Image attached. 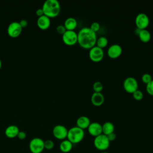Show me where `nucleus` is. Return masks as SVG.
<instances>
[{
    "mask_svg": "<svg viewBox=\"0 0 153 153\" xmlns=\"http://www.w3.org/2000/svg\"><path fill=\"white\" fill-rule=\"evenodd\" d=\"M78 44L84 49H90L96 45L97 41L96 33L88 27L81 28L77 33Z\"/></svg>",
    "mask_w": 153,
    "mask_h": 153,
    "instance_id": "1",
    "label": "nucleus"
},
{
    "mask_svg": "<svg viewBox=\"0 0 153 153\" xmlns=\"http://www.w3.org/2000/svg\"><path fill=\"white\" fill-rule=\"evenodd\" d=\"M42 9L44 15L49 18L55 17L60 12V4L57 0H46L42 6Z\"/></svg>",
    "mask_w": 153,
    "mask_h": 153,
    "instance_id": "2",
    "label": "nucleus"
},
{
    "mask_svg": "<svg viewBox=\"0 0 153 153\" xmlns=\"http://www.w3.org/2000/svg\"><path fill=\"white\" fill-rule=\"evenodd\" d=\"M84 135L85 133L84 130L77 126H74L68 130L67 139L72 144H76L82 140L84 137Z\"/></svg>",
    "mask_w": 153,
    "mask_h": 153,
    "instance_id": "3",
    "label": "nucleus"
},
{
    "mask_svg": "<svg viewBox=\"0 0 153 153\" xmlns=\"http://www.w3.org/2000/svg\"><path fill=\"white\" fill-rule=\"evenodd\" d=\"M93 143L96 149L102 151L106 150L110 145V142L108 140L106 135L103 133L94 137Z\"/></svg>",
    "mask_w": 153,
    "mask_h": 153,
    "instance_id": "4",
    "label": "nucleus"
},
{
    "mask_svg": "<svg viewBox=\"0 0 153 153\" xmlns=\"http://www.w3.org/2000/svg\"><path fill=\"white\" fill-rule=\"evenodd\" d=\"M29 148L32 153H41L44 149V140L39 137H34L30 140Z\"/></svg>",
    "mask_w": 153,
    "mask_h": 153,
    "instance_id": "5",
    "label": "nucleus"
},
{
    "mask_svg": "<svg viewBox=\"0 0 153 153\" xmlns=\"http://www.w3.org/2000/svg\"><path fill=\"white\" fill-rule=\"evenodd\" d=\"M123 87L126 92L133 93L138 89V82L134 77L128 76L123 81Z\"/></svg>",
    "mask_w": 153,
    "mask_h": 153,
    "instance_id": "6",
    "label": "nucleus"
},
{
    "mask_svg": "<svg viewBox=\"0 0 153 153\" xmlns=\"http://www.w3.org/2000/svg\"><path fill=\"white\" fill-rule=\"evenodd\" d=\"M63 42L67 45H74L78 41L77 33L74 30H68L62 35Z\"/></svg>",
    "mask_w": 153,
    "mask_h": 153,
    "instance_id": "7",
    "label": "nucleus"
},
{
    "mask_svg": "<svg viewBox=\"0 0 153 153\" xmlns=\"http://www.w3.org/2000/svg\"><path fill=\"white\" fill-rule=\"evenodd\" d=\"M88 56L93 62H99L103 59L104 51L102 48L95 45L89 50Z\"/></svg>",
    "mask_w": 153,
    "mask_h": 153,
    "instance_id": "8",
    "label": "nucleus"
},
{
    "mask_svg": "<svg viewBox=\"0 0 153 153\" xmlns=\"http://www.w3.org/2000/svg\"><path fill=\"white\" fill-rule=\"evenodd\" d=\"M149 24V19L147 14L140 13L137 14L135 18V25L136 27L140 29H146Z\"/></svg>",
    "mask_w": 153,
    "mask_h": 153,
    "instance_id": "9",
    "label": "nucleus"
},
{
    "mask_svg": "<svg viewBox=\"0 0 153 153\" xmlns=\"http://www.w3.org/2000/svg\"><path fill=\"white\" fill-rule=\"evenodd\" d=\"M68 130L67 128L62 124H57L53 128V134L56 139L59 140H65L67 138Z\"/></svg>",
    "mask_w": 153,
    "mask_h": 153,
    "instance_id": "10",
    "label": "nucleus"
},
{
    "mask_svg": "<svg viewBox=\"0 0 153 153\" xmlns=\"http://www.w3.org/2000/svg\"><path fill=\"white\" fill-rule=\"evenodd\" d=\"M22 31V27L18 22H13L10 23L7 27V33L11 37H17L20 35Z\"/></svg>",
    "mask_w": 153,
    "mask_h": 153,
    "instance_id": "11",
    "label": "nucleus"
},
{
    "mask_svg": "<svg viewBox=\"0 0 153 153\" xmlns=\"http://www.w3.org/2000/svg\"><path fill=\"white\" fill-rule=\"evenodd\" d=\"M123 52L122 47L120 45L114 44L110 45L107 50L108 56L111 59H117L121 56Z\"/></svg>",
    "mask_w": 153,
    "mask_h": 153,
    "instance_id": "12",
    "label": "nucleus"
},
{
    "mask_svg": "<svg viewBox=\"0 0 153 153\" xmlns=\"http://www.w3.org/2000/svg\"><path fill=\"white\" fill-rule=\"evenodd\" d=\"M89 134L94 137H96L102 133V124L97 122L91 123L87 128Z\"/></svg>",
    "mask_w": 153,
    "mask_h": 153,
    "instance_id": "13",
    "label": "nucleus"
},
{
    "mask_svg": "<svg viewBox=\"0 0 153 153\" xmlns=\"http://www.w3.org/2000/svg\"><path fill=\"white\" fill-rule=\"evenodd\" d=\"M36 23L38 26L42 30L47 29L51 24L50 19L45 15H42L40 17H38Z\"/></svg>",
    "mask_w": 153,
    "mask_h": 153,
    "instance_id": "14",
    "label": "nucleus"
},
{
    "mask_svg": "<svg viewBox=\"0 0 153 153\" xmlns=\"http://www.w3.org/2000/svg\"><path fill=\"white\" fill-rule=\"evenodd\" d=\"M104 101L105 97L101 92H94L91 94V102L93 105L99 106L103 103Z\"/></svg>",
    "mask_w": 153,
    "mask_h": 153,
    "instance_id": "15",
    "label": "nucleus"
},
{
    "mask_svg": "<svg viewBox=\"0 0 153 153\" xmlns=\"http://www.w3.org/2000/svg\"><path fill=\"white\" fill-rule=\"evenodd\" d=\"M91 123L90 118L85 115H82L79 117L76 121V124L77 127L79 128L84 130L85 128H87L89 126L90 124Z\"/></svg>",
    "mask_w": 153,
    "mask_h": 153,
    "instance_id": "16",
    "label": "nucleus"
},
{
    "mask_svg": "<svg viewBox=\"0 0 153 153\" xmlns=\"http://www.w3.org/2000/svg\"><path fill=\"white\" fill-rule=\"evenodd\" d=\"M19 127L16 125H10L5 130V134L8 138H14L19 132Z\"/></svg>",
    "mask_w": 153,
    "mask_h": 153,
    "instance_id": "17",
    "label": "nucleus"
},
{
    "mask_svg": "<svg viewBox=\"0 0 153 153\" xmlns=\"http://www.w3.org/2000/svg\"><path fill=\"white\" fill-rule=\"evenodd\" d=\"M63 25L66 30H74L77 26V21L74 17H68L65 20Z\"/></svg>",
    "mask_w": 153,
    "mask_h": 153,
    "instance_id": "18",
    "label": "nucleus"
},
{
    "mask_svg": "<svg viewBox=\"0 0 153 153\" xmlns=\"http://www.w3.org/2000/svg\"><path fill=\"white\" fill-rule=\"evenodd\" d=\"M73 144L68 139L63 140L59 145L60 150L63 153H68L72 149Z\"/></svg>",
    "mask_w": 153,
    "mask_h": 153,
    "instance_id": "19",
    "label": "nucleus"
},
{
    "mask_svg": "<svg viewBox=\"0 0 153 153\" xmlns=\"http://www.w3.org/2000/svg\"><path fill=\"white\" fill-rule=\"evenodd\" d=\"M102 133L105 135H108L111 133L114 132V130H115V127L114 124L110 121H106L102 125Z\"/></svg>",
    "mask_w": 153,
    "mask_h": 153,
    "instance_id": "20",
    "label": "nucleus"
},
{
    "mask_svg": "<svg viewBox=\"0 0 153 153\" xmlns=\"http://www.w3.org/2000/svg\"><path fill=\"white\" fill-rule=\"evenodd\" d=\"M138 36L141 41L143 42H147L151 39V35L148 30L145 29L140 30L139 33L138 34Z\"/></svg>",
    "mask_w": 153,
    "mask_h": 153,
    "instance_id": "21",
    "label": "nucleus"
},
{
    "mask_svg": "<svg viewBox=\"0 0 153 153\" xmlns=\"http://www.w3.org/2000/svg\"><path fill=\"white\" fill-rule=\"evenodd\" d=\"M108 43V40L107 38L103 36H101L98 38H97L96 45L103 49V48H105V47L107 46Z\"/></svg>",
    "mask_w": 153,
    "mask_h": 153,
    "instance_id": "22",
    "label": "nucleus"
},
{
    "mask_svg": "<svg viewBox=\"0 0 153 153\" xmlns=\"http://www.w3.org/2000/svg\"><path fill=\"white\" fill-rule=\"evenodd\" d=\"M103 88V84L99 81H95L93 84V89L94 92H101Z\"/></svg>",
    "mask_w": 153,
    "mask_h": 153,
    "instance_id": "23",
    "label": "nucleus"
},
{
    "mask_svg": "<svg viewBox=\"0 0 153 153\" xmlns=\"http://www.w3.org/2000/svg\"><path fill=\"white\" fill-rule=\"evenodd\" d=\"M133 98L136 100H141L143 97V94L142 91L140 90H137L132 93Z\"/></svg>",
    "mask_w": 153,
    "mask_h": 153,
    "instance_id": "24",
    "label": "nucleus"
},
{
    "mask_svg": "<svg viewBox=\"0 0 153 153\" xmlns=\"http://www.w3.org/2000/svg\"><path fill=\"white\" fill-rule=\"evenodd\" d=\"M142 80L143 83L147 84L152 80V76L149 73H145L142 75Z\"/></svg>",
    "mask_w": 153,
    "mask_h": 153,
    "instance_id": "25",
    "label": "nucleus"
},
{
    "mask_svg": "<svg viewBox=\"0 0 153 153\" xmlns=\"http://www.w3.org/2000/svg\"><path fill=\"white\" fill-rule=\"evenodd\" d=\"M54 146V143L52 140L47 139L44 140V149L50 150L53 149Z\"/></svg>",
    "mask_w": 153,
    "mask_h": 153,
    "instance_id": "26",
    "label": "nucleus"
},
{
    "mask_svg": "<svg viewBox=\"0 0 153 153\" xmlns=\"http://www.w3.org/2000/svg\"><path fill=\"white\" fill-rule=\"evenodd\" d=\"M146 90L149 94L153 96V79L146 84Z\"/></svg>",
    "mask_w": 153,
    "mask_h": 153,
    "instance_id": "27",
    "label": "nucleus"
},
{
    "mask_svg": "<svg viewBox=\"0 0 153 153\" xmlns=\"http://www.w3.org/2000/svg\"><path fill=\"white\" fill-rule=\"evenodd\" d=\"M100 24L98 23V22H93L91 24V25H90V28L93 30V31H94V32H96H96H97L99 29H100Z\"/></svg>",
    "mask_w": 153,
    "mask_h": 153,
    "instance_id": "28",
    "label": "nucleus"
},
{
    "mask_svg": "<svg viewBox=\"0 0 153 153\" xmlns=\"http://www.w3.org/2000/svg\"><path fill=\"white\" fill-rule=\"evenodd\" d=\"M56 30L58 33L60 35H63L66 32V29L63 25H59L56 27Z\"/></svg>",
    "mask_w": 153,
    "mask_h": 153,
    "instance_id": "29",
    "label": "nucleus"
},
{
    "mask_svg": "<svg viewBox=\"0 0 153 153\" xmlns=\"http://www.w3.org/2000/svg\"><path fill=\"white\" fill-rule=\"evenodd\" d=\"M17 137L20 140H24L26 137V133L23 131H19Z\"/></svg>",
    "mask_w": 153,
    "mask_h": 153,
    "instance_id": "30",
    "label": "nucleus"
},
{
    "mask_svg": "<svg viewBox=\"0 0 153 153\" xmlns=\"http://www.w3.org/2000/svg\"><path fill=\"white\" fill-rule=\"evenodd\" d=\"M106 136H107V137H108V140H109L110 142L115 140V139H116V137H117L116 134H115V133L114 132L111 133L106 135Z\"/></svg>",
    "mask_w": 153,
    "mask_h": 153,
    "instance_id": "31",
    "label": "nucleus"
},
{
    "mask_svg": "<svg viewBox=\"0 0 153 153\" xmlns=\"http://www.w3.org/2000/svg\"><path fill=\"white\" fill-rule=\"evenodd\" d=\"M19 23L20 25V26L23 27H25L26 26H27V24H28V22L26 20V19H22L20 20L19 22Z\"/></svg>",
    "mask_w": 153,
    "mask_h": 153,
    "instance_id": "32",
    "label": "nucleus"
},
{
    "mask_svg": "<svg viewBox=\"0 0 153 153\" xmlns=\"http://www.w3.org/2000/svg\"><path fill=\"white\" fill-rule=\"evenodd\" d=\"M36 14L38 16V17H40L42 15H44V13H43V10L42 9V8H38L36 10Z\"/></svg>",
    "mask_w": 153,
    "mask_h": 153,
    "instance_id": "33",
    "label": "nucleus"
},
{
    "mask_svg": "<svg viewBox=\"0 0 153 153\" xmlns=\"http://www.w3.org/2000/svg\"><path fill=\"white\" fill-rule=\"evenodd\" d=\"M140 30H141V29H139V28H137V27H136L135 29H134V33H135L136 35H138V34L139 33Z\"/></svg>",
    "mask_w": 153,
    "mask_h": 153,
    "instance_id": "34",
    "label": "nucleus"
},
{
    "mask_svg": "<svg viewBox=\"0 0 153 153\" xmlns=\"http://www.w3.org/2000/svg\"><path fill=\"white\" fill-rule=\"evenodd\" d=\"M1 66H2V62H1V60L0 59V69L1 68Z\"/></svg>",
    "mask_w": 153,
    "mask_h": 153,
    "instance_id": "35",
    "label": "nucleus"
},
{
    "mask_svg": "<svg viewBox=\"0 0 153 153\" xmlns=\"http://www.w3.org/2000/svg\"><path fill=\"white\" fill-rule=\"evenodd\" d=\"M101 153H109V152H108L106 151H102Z\"/></svg>",
    "mask_w": 153,
    "mask_h": 153,
    "instance_id": "36",
    "label": "nucleus"
}]
</instances>
